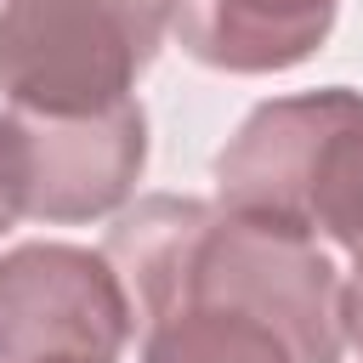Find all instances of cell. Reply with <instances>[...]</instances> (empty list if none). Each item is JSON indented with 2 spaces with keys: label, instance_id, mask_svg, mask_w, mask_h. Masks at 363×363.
I'll return each instance as SVG.
<instances>
[{
  "label": "cell",
  "instance_id": "3957f363",
  "mask_svg": "<svg viewBox=\"0 0 363 363\" xmlns=\"http://www.w3.org/2000/svg\"><path fill=\"white\" fill-rule=\"evenodd\" d=\"M170 34V0H0V91L23 108L125 102Z\"/></svg>",
  "mask_w": 363,
  "mask_h": 363
},
{
  "label": "cell",
  "instance_id": "7a4b0ae2",
  "mask_svg": "<svg viewBox=\"0 0 363 363\" xmlns=\"http://www.w3.org/2000/svg\"><path fill=\"white\" fill-rule=\"evenodd\" d=\"M216 204L352 255L363 244V96L323 85L261 102L216 153Z\"/></svg>",
  "mask_w": 363,
  "mask_h": 363
},
{
  "label": "cell",
  "instance_id": "ba28073f",
  "mask_svg": "<svg viewBox=\"0 0 363 363\" xmlns=\"http://www.w3.org/2000/svg\"><path fill=\"white\" fill-rule=\"evenodd\" d=\"M11 221H17V216H11V210H6V199H0V233H6Z\"/></svg>",
  "mask_w": 363,
  "mask_h": 363
},
{
  "label": "cell",
  "instance_id": "277c9868",
  "mask_svg": "<svg viewBox=\"0 0 363 363\" xmlns=\"http://www.w3.org/2000/svg\"><path fill=\"white\" fill-rule=\"evenodd\" d=\"M147 164V113L136 96L51 113L6 102L0 113V199L23 221H96L125 210Z\"/></svg>",
  "mask_w": 363,
  "mask_h": 363
},
{
  "label": "cell",
  "instance_id": "52a82bcc",
  "mask_svg": "<svg viewBox=\"0 0 363 363\" xmlns=\"http://www.w3.org/2000/svg\"><path fill=\"white\" fill-rule=\"evenodd\" d=\"M340 329H346V346L363 357V250L352 255V272L340 278Z\"/></svg>",
  "mask_w": 363,
  "mask_h": 363
},
{
  "label": "cell",
  "instance_id": "5b68a950",
  "mask_svg": "<svg viewBox=\"0 0 363 363\" xmlns=\"http://www.w3.org/2000/svg\"><path fill=\"white\" fill-rule=\"evenodd\" d=\"M130 335L136 306L102 250L17 244L0 255V363H119Z\"/></svg>",
  "mask_w": 363,
  "mask_h": 363
},
{
  "label": "cell",
  "instance_id": "6da1fadb",
  "mask_svg": "<svg viewBox=\"0 0 363 363\" xmlns=\"http://www.w3.org/2000/svg\"><path fill=\"white\" fill-rule=\"evenodd\" d=\"M102 255L130 289L142 363H340V272L289 227L153 193Z\"/></svg>",
  "mask_w": 363,
  "mask_h": 363
},
{
  "label": "cell",
  "instance_id": "8992f818",
  "mask_svg": "<svg viewBox=\"0 0 363 363\" xmlns=\"http://www.w3.org/2000/svg\"><path fill=\"white\" fill-rule=\"evenodd\" d=\"M340 0H170V34L182 51L221 74H278L306 62Z\"/></svg>",
  "mask_w": 363,
  "mask_h": 363
}]
</instances>
